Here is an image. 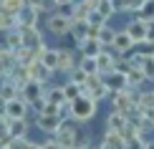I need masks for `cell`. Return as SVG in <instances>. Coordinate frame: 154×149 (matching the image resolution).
Segmentation results:
<instances>
[{
  "label": "cell",
  "mask_w": 154,
  "mask_h": 149,
  "mask_svg": "<svg viewBox=\"0 0 154 149\" xmlns=\"http://www.w3.org/2000/svg\"><path fill=\"white\" fill-rule=\"evenodd\" d=\"M96 104H99V101H94L88 91H81L79 99H73L71 104H68V116H71L76 124H86V121L94 119V114H96Z\"/></svg>",
  "instance_id": "obj_1"
},
{
  "label": "cell",
  "mask_w": 154,
  "mask_h": 149,
  "mask_svg": "<svg viewBox=\"0 0 154 149\" xmlns=\"http://www.w3.org/2000/svg\"><path fill=\"white\" fill-rule=\"evenodd\" d=\"M56 141H58L61 149H76V137H79V126H76L73 119H63L58 132H56Z\"/></svg>",
  "instance_id": "obj_2"
},
{
  "label": "cell",
  "mask_w": 154,
  "mask_h": 149,
  "mask_svg": "<svg viewBox=\"0 0 154 149\" xmlns=\"http://www.w3.org/2000/svg\"><path fill=\"white\" fill-rule=\"evenodd\" d=\"M46 25H48V30L53 36H68L73 20H71V15H66V13H48Z\"/></svg>",
  "instance_id": "obj_3"
},
{
  "label": "cell",
  "mask_w": 154,
  "mask_h": 149,
  "mask_svg": "<svg viewBox=\"0 0 154 149\" xmlns=\"http://www.w3.org/2000/svg\"><path fill=\"white\" fill-rule=\"evenodd\" d=\"M43 94H46V91H43V83H38V81H28L20 88V96L30 104V106H35L38 111H41V106L46 104V96H43Z\"/></svg>",
  "instance_id": "obj_4"
},
{
  "label": "cell",
  "mask_w": 154,
  "mask_h": 149,
  "mask_svg": "<svg viewBox=\"0 0 154 149\" xmlns=\"http://www.w3.org/2000/svg\"><path fill=\"white\" fill-rule=\"evenodd\" d=\"M28 106L30 104L23 99V96H15V99L3 104V116L5 119H25L28 116Z\"/></svg>",
  "instance_id": "obj_5"
},
{
  "label": "cell",
  "mask_w": 154,
  "mask_h": 149,
  "mask_svg": "<svg viewBox=\"0 0 154 149\" xmlns=\"http://www.w3.org/2000/svg\"><path fill=\"white\" fill-rule=\"evenodd\" d=\"M111 106H114V111H121V114H126V111H129V109L134 106V88L114 91V94H111Z\"/></svg>",
  "instance_id": "obj_6"
},
{
  "label": "cell",
  "mask_w": 154,
  "mask_h": 149,
  "mask_svg": "<svg viewBox=\"0 0 154 149\" xmlns=\"http://www.w3.org/2000/svg\"><path fill=\"white\" fill-rule=\"evenodd\" d=\"M126 33L134 43H146V36H149V23L142 20V18H134V20L126 25Z\"/></svg>",
  "instance_id": "obj_7"
},
{
  "label": "cell",
  "mask_w": 154,
  "mask_h": 149,
  "mask_svg": "<svg viewBox=\"0 0 154 149\" xmlns=\"http://www.w3.org/2000/svg\"><path fill=\"white\" fill-rule=\"evenodd\" d=\"M61 121H63V116H51V114H43V111H38V116H35L38 129L46 132V134H56L58 126H61Z\"/></svg>",
  "instance_id": "obj_8"
},
{
  "label": "cell",
  "mask_w": 154,
  "mask_h": 149,
  "mask_svg": "<svg viewBox=\"0 0 154 149\" xmlns=\"http://www.w3.org/2000/svg\"><path fill=\"white\" fill-rule=\"evenodd\" d=\"M104 83L111 88V94L129 88V83H126V73H124V71H119V68H114L111 73H106V76H104Z\"/></svg>",
  "instance_id": "obj_9"
},
{
  "label": "cell",
  "mask_w": 154,
  "mask_h": 149,
  "mask_svg": "<svg viewBox=\"0 0 154 149\" xmlns=\"http://www.w3.org/2000/svg\"><path fill=\"white\" fill-rule=\"evenodd\" d=\"M23 36V46L35 51L38 46H43V38H41V30H38V25H33V28H18Z\"/></svg>",
  "instance_id": "obj_10"
},
{
  "label": "cell",
  "mask_w": 154,
  "mask_h": 149,
  "mask_svg": "<svg viewBox=\"0 0 154 149\" xmlns=\"http://www.w3.org/2000/svg\"><path fill=\"white\" fill-rule=\"evenodd\" d=\"M96 63H99V73L106 76V73H111V71L116 68V56H111L109 51H101V53L96 56Z\"/></svg>",
  "instance_id": "obj_11"
},
{
  "label": "cell",
  "mask_w": 154,
  "mask_h": 149,
  "mask_svg": "<svg viewBox=\"0 0 154 149\" xmlns=\"http://www.w3.org/2000/svg\"><path fill=\"white\" fill-rule=\"evenodd\" d=\"M126 121H129V119H126L121 111H114V109H111V114L106 116V132H121V129L126 126Z\"/></svg>",
  "instance_id": "obj_12"
},
{
  "label": "cell",
  "mask_w": 154,
  "mask_h": 149,
  "mask_svg": "<svg viewBox=\"0 0 154 149\" xmlns=\"http://www.w3.org/2000/svg\"><path fill=\"white\" fill-rule=\"evenodd\" d=\"M10 126V139H25L28 137V121L25 119H8Z\"/></svg>",
  "instance_id": "obj_13"
},
{
  "label": "cell",
  "mask_w": 154,
  "mask_h": 149,
  "mask_svg": "<svg viewBox=\"0 0 154 149\" xmlns=\"http://www.w3.org/2000/svg\"><path fill=\"white\" fill-rule=\"evenodd\" d=\"M33 25H38V13L25 5V8L18 13V28H33Z\"/></svg>",
  "instance_id": "obj_14"
},
{
  "label": "cell",
  "mask_w": 154,
  "mask_h": 149,
  "mask_svg": "<svg viewBox=\"0 0 154 149\" xmlns=\"http://www.w3.org/2000/svg\"><path fill=\"white\" fill-rule=\"evenodd\" d=\"M5 79H10V81H13V83H15V86H18V88H23V86H25V83H28V81H30V76H28V68H25V66H20V63H18V66H15V68H13V71H10V73H8V76H5Z\"/></svg>",
  "instance_id": "obj_15"
},
{
  "label": "cell",
  "mask_w": 154,
  "mask_h": 149,
  "mask_svg": "<svg viewBox=\"0 0 154 149\" xmlns=\"http://www.w3.org/2000/svg\"><path fill=\"white\" fill-rule=\"evenodd\" d=\"M43 96H46L48 104H53V106H58V109H66L68 106V99H66V94H63V88H48Z\"/></svg>",
  "instance_id": "obj_16"
},
{
  "label": "cell",
  "mask_w": 154,
  "mask_h": 149,
  "mask_svg": "<svg viewBox=\"0 0 154 149\" xmlns=\"http://www.w3.org/2000/svg\"><path fill=\"white\" fill-rule=\"evenodd\" d=\"M15 96H20V88L15 86L10 79H3V83H0V101H10V99H15Z\"/></svg>",
  "instance_id": "obj_17"
},
{
  "label": "cell",
  "mask_w": 154,
  "mask_h": 149,
  "mask_svg": "<svg viewBox=\"0 0 154 149\" xmlns=\"http://www.w3.org/2000/svg\"><path fill=\"white\" fill-rule=\"evenodd\" d=\"M15 66H18V61H15V51H10V48H0V68H3L5 73H10Z\"/></svg>",
  "instance_id": "obj_18"
},
{
  "label": "cell",
  "mask_w": 154,
  "mask_h": 149,
  "mask_svg": "<svg viewBox=\"0 0 154 149\" xmlns=\"http://www.w3.org/2000/svg\"><path fill=\"white\" fill-rule=\"evenodd\" d=\"M146 81V76H144V71L142 68H137V66H131L129 71H126V83H129V88H134L137 91L139 86Z\"/></svg>",
  "instance_id": "obj_19"
},
{
  "label": "cell",
  "mask_w": 154,
  "mask_h": 149,
  "mask_svg": "<svg viewBox=\"0 0 154 149\" xmlns=\"http://www.w3.org/2000/svg\"><path fill=\"white\" fill-rule=\"evenodd\" d=\"M131 46H134V41L129 38V33H126V30L116 33V38H114V43H111V48H114V51H119V53H126V51H131Z\"/></svg>",
  "instance_id": "obj_20"
},
{
  "label": "cell",
  "mask_w": 154,
  "mask_h": 149,
  "mask_svg": "<svg viewBox=\"0 0 154 149\" xmlns=\"http://www.w3.org/2000/svg\"><path fill=\"white\" fill-rule=\"evenodd\" d=\"M41 63H43V68H46V71H51V73L58 71V51H56V48H46Z\"/></svg>",
  "instance_id": "obj_21"
},
{
  "label": "cell",
  "mask_w": 154,
  "mask_h": 149,
  "mask_svg": "<svg viewBox=\"0 0 154 149\" xmlns=\"http://www.w3.org/2000/svg\"><path fill=\"white\" fill-rule=\"evenodd\" d=\"M101 51H104V46L99 43V38H86V41L81 43V56H99Z\"/></svg>",
  "instance_id": "obj_22"
},
{
  "label": "cell",
  "mask_w": 154,
  "mask_h": 149,
  "mask_svg": "<svg viewBox=\"0 0 154 149\" xmlns=\"http://www.w3.org/2000/svg\"><path fill=\"white\" fill-rule=\"evenodd\" d=\"M76 66V56L71 53V51H58V71H73Z\"/></svg>",
  "instance_id": "obj_23"
},
{
  "label": "cell",
  "mask_w": 154,
  "mask_h": 149,
  "mask_svg": "<svg viewBox=\"0 0 154 149\" xmlns=\"http://www.w3.org/2000/svg\"><path fill=\"white\" fill-rule=\"evenodd\" d=\"M104 144H106L109 149H126V141H124V137H121L119 132H106Z\"/></svg>",
  "instance_id": "obj_24"
},
{
  "label": "cell",
  "mask_w": 154,
  "mask_h": 149,
  "mask_svg": "<svg viewBox=\"0 0 154 149\" xmlns=\"http://www.w3.org/2000/svg\"><path fill=\"white\" fill-rule=\"evenodd\" d=\"M20 46H23V36H20V30H18V28L8 30V36H5V48H10V51H18Z\"/></svg>",
  "instance_id": "obj_25"
},
{
  "label": "cell",
  "mask_w": 154,
  "mask_h": 149,
  "mask_svg": "<svg viewBox=\"0 0 154 149\" xmlns=\"http://www.w3.org/2000/svg\"><path fill=\"white\" fill-rule=\"evenodd\" d=\"M79 68L83 71V73H88V76L99 73V63H96V58H94V56H81V61H79Z\"/></svg>",
  "instance_id": "obj_26"
},
{
  "label": "cell",
  "mask_w": 154,
  "mask_h": 149,
  "mask_svg": "<svg viewBox=\"0 0 154 149\" xmlns=\"http://www.w3.org/2000/svg\"><path fill=\"white\" fill-rule=\"evenodd\" d=\"M91 15V8H88L86 0H81L79 5H73V13H71V20H86Z\"/></svg>",
  "instance_id": "obj_27"
},
{
  "label": "cell",
  "mask_w": 154,
  "mask_h": 149,
  "mask_svg": "<svg viewBox=\"0 0 154 149\" xmlns=\"http://www.w3.org/2000/svg\"><path fill=\"white\" fill-rule=\"evenodd\" d=\"M142 20H146V23H154V0H144V5L139 8V13H137Z\"/></svg>",
  "instance_id": "obj_28"
},
{
  "label": "cell",
  "mask_w": 154,
  "mask_h": 149,
  "mask_svg": "<svg viewBox=\"0 0 154 149\" xmlns=\"http://www.w3.org/2000/svg\"><path fill=\"white\" fill-rule=\"evenodd\" d=\"M0 8L13 13V15H18V13L25 8V0H0Z\"/></svg>",
  "instance_id": "obj_29"
},
{
  "label": "cell",
  "mask_w": 154,
  "mask_h": 149,
  "mask_svg": "<svg viewBox=\"0 0 154 149\" xmlns=\"http://www.w3.org/2000/svg\"><path fill=\"white\" fill-rule=\"evenodd\" d=\"M94 13H99L101 18H106V20H109V18H111L114 13H116V8H114V3H111V0H99V8H96Z\"/></svg>",
  "instance_id": "obj_30"
},
{
  "label": "cell",
  "mask_w": 154,
  "mask_h": 149,
  "mask_svg": "<svg viewBox=\"0 0 154 149\" xmlns=\"http://www.w3.org/2000/svg\"><path fill=\"white\" fill-rule=\"evenodd\" d=\"M114 38H116V30L109 28V25H104V28L99 30V43H101V46H111Z\"/></svg>",
  "instance_id": "obj_31"
},
{
  "label": "cell",
  "mask_w": 154,
  "mask_h": 149,
  "mask_svg": "<svg viewBox=\"0 0 154 149\" xmlns=\"http://www.w3.org/2000/svg\"><path fill=\"white\" fill-rule=\"evenodd\" d=\"M81 91H83V88L79 86V83H73V81H68L66 86H63V94H66V99H68V104H71L73 99H79V96H81Z\"/></svg>",
  "instance_id": "obj_32"
},
{
  "label": "cell",
  "mask_w": 154,
  "mask_h": 149,
  "mask_svg": "<svg viewBox=\"0 0 154 149\" xmlns=\"http://www.w3.org/2000/svg\"><path fill=\"white\" fill-rule=\"evenodd\" d=\"M15 61L20 63V66H28V63L33 61V51H30V48H25V46H20V48L15 51Z\"/></svg>",
  "instance_id": "obj_33"
},
{
  "label": "cell",
  "mask_w": 154,
  "mask_h": 149,
  "mask_svg": "<svg viewBox=\"0 0 154 149\" xmlns=\"http://www.w3.org/2000/svg\"><path fill=\"white\" fill-rule=\"evenodd\" d=\"M8 139H10V126H8V119H5V116H0V144H5Z\"/></svg>",
  "instance_id": "obj_34"
},
{
  "label": "cell",
  "mask_w": 154,
  "mask_h": 149,
  "mask_svg": "<svg viewBox=\"0 0 154 149\" xmlns=\"http://www.w3.org/2000/svg\"><path fill=\"white\" fill-rule=\"evenodd\" d=\"M142 71H144L146 81H149V79H154V56H146V61H144V66H142Z\"/></svg>",
  "instance_id": "obj_35"
},
{
  "label": "cell",
  "mask_w": 154,
  "mask_h": 149,
  "mask_svg": "<svg viewBox=\"0 0 154 149\" xmlns=\"http://www.w3.org/2000/svg\"><path fill=\"white\" fill-rule=\"evenodd\" d=\"M86 20H88V25H94V28H104V25H106V18H101L99 13H91Z\"/></svg>",
  "instance_id": "obj_36"
},
{
  "label": "cell",
  "mask_w": 154,
  "mask_h": 149,
  "mask_svg": "<svg viewBox=\"0 0 154 149\" xmlns=\"http://www.w3.org/2000/svg\"><path fill=\"white\" fill-rule=\"evenodd\" d=\"M71 81H73V83H79V86L83 88V86H86V81H88V73H83L81 68H76V71H73V79H71Z\"/></svg>",
  "instance_id": "obj_37"
},
{
  "label": "cell",
  "mask_w": 154,
  "mask_h": 149,
  "mask_svg": "<svg viewBox=\"0 0 154 149\" xmlns=\"http://www.w3.org/2000/svg\"><path fill=\"white\" fill-rule=\"evenodd\" d=\"M142 121H146V124H154V106L142 109Z\"/></svg>",
  "instance_id": "obj_38"
},
{
  "label": "cell",
  "mask_w": 154,
  "mask_h": 149,
  "mask_svg": "<svg viewBox=\"0 0 154 149\" xmlns=\"http://www.w3.org/2000/svg\"><path fill=\"white\" fill-rule=\"evenodd\" d=\"M41 149H61L58 141H46V144H41Z\"/></svg>",
  "instance_id": "obj_39"
},
{
  "label": "cell",
  "mask_w": 154,
  "mask_h": 149,
  "mask_svg": "<svg viewBox=\"0 0 154 149\" xmlns=\"http://www.w3.org/2000/svg\"><path fill=\"white\" fill-rule=\"evenodd\" d=\"M51 3H53V5H56V8H63V5H71V3H73V0H51Z\"/></svg>",
  "instance_id": "obj_40"
},
{
  "label": "cell",
  "mask_w": 154,
  "mask_h": 149,
  "mask_svg": "<svg viewBox=\"0 0 154 149\" xmlns=\"http://www.w3.org/2000/svg\"><path fill=\"white\" fill-rule=\"evenodd\" d=\"M25 149H41V144H30V141H28V147H25Z\"/></svg>",
  "instance_id": "obj_41"
},
{
  "label": "cell",
  "mask_w": 154,
  "mask_h": 149,
  "mask_svg": "<svg viewBox=\"0 0 154 149\" xmlns=\"http://www.w3.org/2000/svg\"><path fill=\"white\" fill-rule=\"evenodd\" d=\"M144 149H154V141H146V144H144Z\"/></svg>",
  "instance_id": "obj_42"
},
{
  "label": "cell",
  "mask_w": 154,
  "mask_h": 149,
  "mask_svg": "<svg viewBox=\"0 0 154 149\" xmlns=\"http://www.w3.org/2000/svg\"><path fill=\"white\" fill-rule=\"evenodd\" d=\"M5 76H8V73H5V71H3V68H0V79H5Z\"/></svg>",
  "instance_id": "obj_43"
},
{
  "label": "cell",
  "mask_w": 154,
  "mask_h": 149,
  "mask_svg": "<svg viewBox=\"0 0 154 149\" xmlns=\"http://www.w3.org/2000/svg\"><path fill=\"white\" fill-rule=\"evenodd\" d=\"M99 149H109V147H106V144H101V147H99Z\"/></svg>",
  "instance_id": "obj_44"
},
{
  "label": "cell",
  "mask_w": 154,
  "mask_h": 149,
  "mask_svg": "<svg viewBox=\"0 0 154 149\" xmlns=\"http://www.w3.org/2000/svg\"><path fill=\"white\" fill-rule=\"evenodd\" d=\"M0 149H3V144H0Z\"/></svg>",
  "instance_id": "obj_45"
},
{
  "label": "cell",
  "mask_w": 154,
  "mask_h": 149,
  "mask_svg": "<svg viewBox=\"0 0 154 149\" xmlns=\"http://www.w3.org/2000/svg\"><path fill=\"white\" fill-rule=\"evenodd\" d=\"M83 149H88V147H83Z\"/></svg>",
  "instance_id": "obj_46"
}]
</instances>
